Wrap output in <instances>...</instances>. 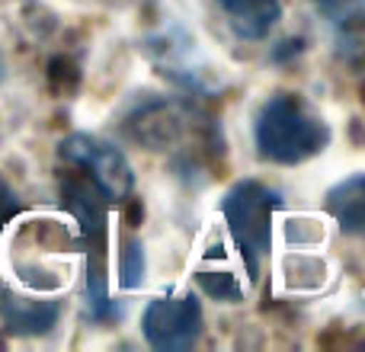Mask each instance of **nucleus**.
Masks as SVG:
<instances>
[{"mask_svg": "<svg viewBox=\"0 0 365 352\" xmlns=\"http://www.w3.org/2000/svg\"><path fill=\"white\" fill-rule=\"evenodd\" d=\"M257 151L263 160L272 164H302L324 151L330 141V128L321 115H314L304 106L302 96L276 93L259 106L257 125H253Z\"/></svg>", "mask_w": 365, "mask_h": 352, "instance_id": "nucleus-1", "label": "nucleus"}, {"mask_svg": "<svg viewBox=\"0 0 365 352\" xmlns=\"http://www.w3.org/2000/svg\"><path fill=\"white\" fill-rule=\"evenodd\" d=\"M282 205L276 189H269L259 180H240L221 199V214L231 231L234 244L240 250L250 279L259 276V263L269 253L272 240V212Z\"/></svg>", "mask_w": 365, "mask_h": 352, "instance_id": "nucleus-2", "label": "nucleus"}, {"mask_svg": "<svg viewBox=\"0 0 365 352\" xmlns=\"http://www.w3.org/2000/svg\"><path fill=\"white\" fill-rule=\"evenodd\" d=\"M141 333L158 352L192 349L202 333V304L195 295L154 298L141 317Z\"/></svg>", "mask_w": 365, "mask_h": 352, "instance_id": "nucleus-3", "label": "nucleus"}, {"mask_svg": "<svg viewBox=\"0 0 365 352\" xmlns=\"http://www.w3.org/2000/svg\"><path fill=\"white\" fill-rule=\"evenodd\" d=\"M61 157L71 167H81L109 195V202H122L132 195V186H135L132 164L109 141L93 138V135H71L68 141H61Z\"/></svg>", "mask_w": 365, "mask_h": 352, "instance_id": "nucleus-4", "label": "nucleus"}, {"mask_svg": "<svg viewBox=\"0 0 365 352\" xmlns=\"http://www.w3.org/2000/svg\"><path fill=\"white\" fill-rule=\"evenodd\" d=\"M334 32L336 51L356 68H365V0H317Z\"/></svg>", "mask_w": 365, "mask_h": 352, "instance_id": "nucleus-5", "label": "nucleus"}, {"mask_svg": "<svg viewBox=\"0 0 365 352\" xmlns=\"http://www.w3.org/2000/svg\"><path fill=\"white\" fill-rule=\"evenodd\" d=\"M215 4L225 13L234 36L247 38V42L266 38L272 32V26L279 23V16H282L279 0H215Z\"/></svg>", "mask_w": 365, "mask_h": 352, "instance_id": "nucleus-6", "label": "nucleus"}, {"mask_svg": "<svg viewBox=\"0 0 365 352\" xmlns=\"http://www.w3.org/2000/svg\"><path fill=\"white\" fill-rule=\"evenodd\" d=\"M327 212L353 237H365V173L346 176L327 192Z\"/></svg>", "mask_w": 365, "mask_h": 352, "instance_id": "nucleus-7", "label": "nucleus"}, {"mask_svg": "<svg viewBox=\"0 0 365 352\" xmlns=\"http://www.w3.org/2000/svg\"><path fill=\"white\" fill-rule=\"evenodd\" d=\"M0 314H4L6 327L16 330V333H45L58 321V304L55 301H23V298L4 295Z\"/></svg>", "mask_w": 365, "mask_h": 352, "instance_id": "nucleus-8", "label": "nucleus"}, {"mask_svg": "<svg viewBox=\"0 0 365 352\" xmlns=\"http://www.w3.org/2000/svg\"><path fill=\"white\" fill-rule=\"evenodd\" d=\"M122 289H138L145 282V247L138 240H128L125 250H122Z\"/></svg>", "mask_w": 365, "mask_h": 352, "instance_id": "nucleus-9", "label": "nucleus"}, {"mask_svg": "<svg viewBox=\"0 0 365 352\" xmlns=\"http://www.w3.org/2000/svg\"><path fill=\"white\" fill-rule=\"evenodd\" d=\"M199 285L208 291L212 298H218V301H237L240 295H244V289H240V282L231 276V272H199Z\"/></svg>", "mask_w": 365, "mask_h": 352, "instance_id": "nucleus-10", "label": "nucleus"}, {"mask_svg": "<svg viewBox=\"0 0 365 352\" xmlns=\"http://www.w3.org/2000/svg\"><path fill=\"white\" fill-rule=\"evenodd\" d=\"M16 212H19V202H16V195H13V189L6 186L4 180H0V227H4L6 221H10Z\"/></svg>", "mask_w": 365, "mask_h": 352, "instance_id": "nucleus-11", "label": "nucleus"}]
</instances>
